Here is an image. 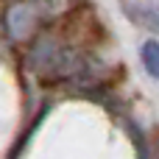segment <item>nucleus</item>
<instances>
[{
  "mask_svg": "<svg viewBox=\"0 0 159 159\" xmlns=\"http://www.w3.org/2000/svg\"><path fill=\"white\" fill-rule=\"evenodd\" d=\"M140 59H143V67L151 78L159 81V39H145L143 42V50H140Z\"/></svg>",
  "mask_w": 159,
  "mask_h": 159,
  "instance_id": "obj_2",
  "label": "nucleus"
},
{
  "mask_svg": "<svg viewBox=\"0 0 159 159\" xmlns=\"http://www.w3.org/2000/svg\"><path fill=\"white\" fill-rule=\"evenodd\" d=\"M126 14H129V20H134L137 25H143V28H148V31H159V8L129 3V6H126Z\"/></svg>",
  "mask_w": 159,
  "mask_h": 159,
  "instance_id": "obj_1",
  "label": "nucleus"
}]
</instances>
